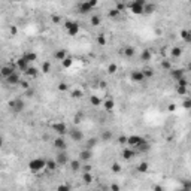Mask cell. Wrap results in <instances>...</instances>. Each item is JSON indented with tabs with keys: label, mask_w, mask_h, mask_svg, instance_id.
I'll return each instance as SVG.
<instances>
[{
	"label": "cell",
	"mask_w": 191,
	"mask_h": 191,
	"mask_svg": "<svg viewBox=\"0 0 191 191\" xmlns=\"http://www.w3.org/2000/svg\"><path fill=\"white\" fill-rule=\"evenodd\" d=\"M45 166H46V160H43V158H33V160L29 163V169H30V172H33V173L42 172L43 169H45Z\"/></svg>",
	"instance_id": "obj_1"
},
{
	"label": "cell",
	"mask_w": 191,
	"mask_h": 191,
	"mask_svg": "<svg viewBox=\"0 0 191 191\" xmlns=\"http://www.w3.org/2000/svg\"><path fill=\"white\" fill-rule=\"evenodd\" d=\"M9 108L12 112H15V114H20V112L24 111V100L21 99H12L9 102Z\"/></svg>",
	"instance_id": "obj_2"
},
{
	"label": "cell",
	"mask_w": 191,
	"mask_h": 191,
	"mask_svg": "<svg viewBox=\"0 0 191 191\" xmlns=\"http://www.w3.org/2000/svg\"><path fill=\"white\" fill-rule=\"evenodd\" d=\"M64 27H66L67 33L70 34V36H76V34L79 33V24L75 23V21H66Z\"/></svg>",
	"instance_id": "obj_3"
},
{
	"label": "cell",
	"mask_w": 191,
	"mask_h": 191,
	"mask_svg": "<svg viewBox=\"0 0 191 191\" xmlns=\"http://www.w3.org/2000/svg\"><path fill=\"white\" fill-rule=\"evenodd\" d=\"M53 130L58 136H63L67 133V126L64 123H55V124H53Z\"/></svg>",
	"instance_id": "obj_4"
},
{
	"label": "cell",
	"mask_w": 191,
	"mask_h": 191,
	"mask_svg": "<svg viewBox=\"0 0 191 191\" xmlns=\"http://www.w3.org/2000/svg\"><path fill=\"white\" fill-rule=\"evenodd\" d=\"M128 8H130V11H132V14H134V15H142L143 14V6L137 5L136 2H132L128 5Z\"/></svg>",
	"instance_id": "obj_5"
},
{
	"label": "cell",
	"mask_w": 191,
	"mask_h": 191,
	"mask_svg": "<svg viewBox=\"0 0 191 191\" xmlns=\"http://www.w3.org/2000/svg\"><path fill=\"white\" fill-rule=\"evenodd\" d=\"M55 161H57V164H58V166H64V164L69 161V158H67V154H66L64 151H58L57 157H55Z\"/></svg>",
	"instance_id": "obj_6"
},
{
	"label": "cell",
	"mask_w": 191,
	"mask_h": 191,
	"mask_svg": "<svg viewBox=\"0 0 191 191\" xmlns=\"http://www.w3.org/2000/svg\"><path fill=\"white\" fill-rule=\"evenodd\" d=\"M133 82H143L145 81V76H143V72L142 70H133L132 75H130Z\"/></svg>",
	"instance_id": "obj_7"
},
{
	"label": "cell",
	"mask_w": 191,
	"mask_h": 191,
	"mask_svg": "<svg viewBox=\"0 0 191 191\" xmlns=\"http://www.w3.org/2000/svg\"><path fill=\"white\" fill-rule=\"evenodd\" d=\"M141 141H142L141 136H134V134H133V136H128V137H127V143H126V145H128L130 148H136L137 143L141 142Z\"/></svg>",
	"instance_id": "obj_8"
},
{
	"label": "cell",
	"mask_w": 191,
	"mask_h": 191,
	"mask_svg": "<svg viewBox=\"0 0 191 191\" xmlns=\"http://www.w3.org/2000/svg\"><path fill=\"white\" fill-rule=\"evenodd\" d=\"M134 149H136L137 152H148V151H149V143H148V141L142 139V141L137 143V146H136Z\"/></svg>",
	"instance_id": "obj_9"
},
{
	"label": "cell",
	"mask_w": 191,
	"mask_h": 191,
	"mask_svg": "<svg viewBox=\"0 0 191 191\" xmlns=\"http://www.w3.org/2000/svg\"><path fill=\"white\" fill-rule=\"evenodd\" d=\"M29 61H27V60H25L23 55L18 58V60H16V67H18L20 69V70H23V72H25V70H27V69H29Z\"/></svg>",
	"instance_id": "obj_10"
},
{
	"label": "cell",
	"mask_w": 191,
	"mask_h": 191,
	"mask_svg": "<svg viewBox=\"0 0 191 191\" xmlns=\"http://www.w3.org/2000/svg\"><path fill=\"white\" fill-rule=\"evenodd\" d=\"M54 146L58 151H64L66 149V141L63 139V136H58L55 141H54Z\"/></svg>",
	"instance_id": "obj_11"
},
{
	"label": "cell",
	"mask_w": 191,
	"mask_h": 191,
	"mask_svg": "<svg viewBox=\"0 0 191 191\" xmlns=\"http://www.w3.org/2000/svg\"><path fill=\"white\" fill-rule=\"evenodd\" d=\"M6 81H8V84H11V85H18L20 82H21V79H20V75L16 73V72H14L12 75H9L6 78Z\"/></svg>",
	"instance_id": "obj_12"
},
{
	"label": "cell",
	"mask_w": 191,
	"mask_h": 191,
	"mask_svg": "<svg viewBox=\"0 0 191 191\" xmlns=\"http://www.w3.org/2000/svg\"><path fill=\"white\" fill-rule=\"evenodd\" d=\"M69 134H70V139L72 141H75V142H81L82 139H84V134H82V132H79V130H72V132H69Z\"/></svg>",
	"instance_id": "obj_13"
},
{
	"label": "cell",
	"mask_w": 191,
	"mask_h": 191,
	"mask_svg": "<svg viewBox=\"0 0 191 191\" xmlns=\"http://www.w3.org/2000/svg\"><path fill=\"white\" fill-rule=\"evenodd\" d=\"M170 75H172V78L175 81H178V79H181V78L185 75V70L184 69H173V70L170 72Z\"/></svg>",
	"instance_id": "obj_14"
},
{
	"label": "cell",
	"mask_w": 191,
	"mask_h": 191,
	"mask_svg": "<svg viewBox=\"0 0 191 191\" xmlns=\"http://www.w3.org/2000/svg\"><path fill=\"white\" fill-rule=\"evenodd\" d=\"M91 11H93V8H91V5L87 2V0L79 5V12H81V14H90Z\"/></svg>",
	"instance_id": "obj_15"
},
{
	"label": "cell",
	"mask_w": 191,
	"mask_h": 191,
	"mask_svg": "<svg viewBox=\"0 0 191 191\" xmlns=\"http://www.w3.org/2000/svg\"><path fill=\"white\" fill-rule=\"evenodd\" d=\"M134 154H136V151L128 146V148H126V149L123 151V158H124V160H132V158L134 157Z\"/></svg>",
	"instance_id": "obj_16"
},
{
	"label": "cell",
	"mask_w": 191,
	"mask_h": 191,
	"mask_svg": "<svg viewBox=\"0 0 191 191\" xmlns=\"http://www.w3.org/2000/svg\"><path fill=\"white\" fill-rule=\"evenodd\" d=\"M155 11H157V6H155V5H152V3H145V6H143V14L145 15H151Z\"/></svg>",
	"instance_id": "obj_17"
},
{
	"label": "cell",
	"mask_w": 191,
	"mask_h": 191,
	"mask_svg": "<svg viewBox=\"0 0 191 191\" xmlns=\"http://www.w3.org/2000/svg\"><path fill=\"white\" fill-rule=\"evenodd\" d=\"M23 57L27 60L29 63H33V61H36V60H38V54H36V53H31V51H27V53H24Z\"/></svg>",
	"instance_id": "obj_18"
},
{
	"label": "cell",
	"mask_w": 191,
	"mask_h": 191,
	"mask_svg": "<svg viewBox=\"0 0 191 191\" xmlns=\"http://www.w3.org/2000/svg\"><path fill=\"white\" fill-rule=\"evenodd\" d=\"M0 72H2V76H3V78H8L9 75H12L15 70H14L12 66H3L2 69H0Z\"/></svg>",
	"instance_id": "obj_19"
},
{
	"label": "cell",
	"mask_w": 191,
	"mask_h": 191,
	"mask_svg": "<svg viewBox=\"0 0 191 191\" xmlns=\"http://www.w3.org/2000/svg\"><path fill=\"white\" fill-rule=\"evenodd\" d=\"M91 158V151L90 149H82L79 152V160L81 161H88Z\"/></svg>",
	"instance_id": "obj_20"
},
{
	"label": "cell",
	"mask_w": 191,
	"mask_h": 191,
	"mask_svg": "<svg viewBox=\"0 0 191 191\" xmlns=\"http://www.w3.org/2000/svg\"><path fill=\"white\" fill-rule=\"evenodd\" d=\"M57 167H58V164H57L55 160H46V166H45V169H48V170H51V172H54Z\"/></svg>",
	"instance_id": "obj_21"
},
{
	"label": "cell",
	"mask_w": 191,
	"mask_h": 191,
	"mask_svg": "<svg viewBox=\"0 0 191 191\" xmlns=\"http://www.w3.org/2000/svg\"><path fill=\"white\" fill-rule=\"evenodd\" d=\"M170 55H172V58H178V57H181V55H182V49H181L179 46H173L172 51H170Z\"/></svg>",
	"instance_id": "obj_22"
},
{
	"label": "cell",
	"mask_w": 191,
	"mask_h": 191,
	"mask_svg": "<svg viewBox=\"0 0 191 191\" xmlns=\"http://www.w3.org/2000/svg\"><path fill=\"white\" fill-rule=\"evenodd\" d=\"M24 73H27L30 78H36V76L39 75V70H38L36 67H31V66H29V69H27V70H25Z\"/></svg>",
	"instance_id": "obj_23"
},
{
	"label": "cell",
	"mask_w": 191,
	"mask_h": 191,
	"mask_svg": "<svg viewBox=\"0 0 191 191\" xmlns=\"http://www.w3.org/2000/svg\"><path fill=\"white\" fill-rule=\"evenodd\" d=\"M61 63H63V67L64 69H69V67H72V64H73V58L67 55L64 60H61Z\"/></svg>",
	"instance_id": "obj_24"
},
{
	"label": "cell",
	"mask_w": 191,
	"mask_h": 191,
	"mask_svg": "<svg viewBox=\"0 0 191 191\" xmlns=\"http://www.w3.org/2000/svg\"><path fill=\"white\" fill-rule=\"evenodd\" d=\"M54 57H55L57 60H64V58L67 57V53H66L64 49H58V51H55Z\"/></svg>",
	"instance_id": "obj_25"
},
{
	"label": "cell",
	"mask_w": 191,
	"mask_h": 191,
	"mask_svg": "<svg viewBox=\"0 0 191 191\" xmlns=\"http://www.w3.org/2000/svg\"><path fill=\"white\" fill-rule=\"evenodd\" d=\"M151 57H152V54H151L149 49H143V51H142L141 58L143 60V61H148V60H151Z\"/></svg>",
	"instance_id": "obj_26"
},
{
	"label": "cell",
	"mask_w": 191,
	"mask_h": 191,
	"mask_svg": "<svg viewBox=\"0 0 191 191\" xmlns=\"http://www.w3.org/2000/svg\"><path fill=\"white\" fill-rule=\"evenodd\" d=\"M114 108H115V102L112 100V99H106L105 100V109L106 111H112Z\"/></svg>",
	"instance_id": "obj_27"
},
{
	"label": "cell",
	"mask_w": 191,
	"mask_h": 191,
	"mask_svg": "<svg viewBox=\"0 0 191 191\" xmlns=\"http://www.w3.org/2000/svg\"><path fill=\"white\" fill-rule=\"evenodd\" d=\"M70 169H72L73 172L79 170V169H81V160H73V161H70Z\"/></svg>",
	"instance_id": "obj_28"
},
{
	"label": "cell",
	"mask_w": 191,
	"mask_h": 191,
	"mask_svg": "<svg viewBox=\"0 0 191 191\" xmlns=\"http://www.w3.org/2000/svg\"><path fill=\"white\" fill-rule=\"evenodd\" d=\"M148 169H149V164L148 163H141V164H139V166H137V172H141V173H145V172H148Z\"/></svg>",
	"instance_id": "obj_29"
},
{
	"label": "cell",
	"mask_w": 191,
	"mask_h": 191,
	"mask_svg": "<svg viewBox=\"0 0 191 191\" xmlns=\"http://www.w3.org/2000/svg\"><path fill=\"white\" fill-rule=\"evenodd\" d=\"M82 179H84L85 184H91V182H93V176H91V173H90V172H84V173H82Z\"/></svg>",
	"instance_id": "obj_30"
},
{
	"label": "cell",
	"mask_w": 191,
	"mask_h": 191,
	"mask_svg": "<svg viewBox=\"0 0 191 191\" xmlns=\"http://www.w3.org/2000/svg\"><path fill=\"white\" fill-rule=\"evenodd\" d=\"M181 38L188 43V42L191 40V33H190V30H182V31H181Z\"/></svg>",
	"instance_id": "obj_31"
},
{
	"label": "cell",
	"mask_w": 191,
	"mask_h": 191,
	"mask_svg": "<svg viewBox=\"0 0 191 191\" xmlns=\"http://www.w3.org/2000/svg\"><path fill=\"white\" fill-rule=\"evenodd\" d=\"M124 55L128 57V58L133 57V55H134V48H133V46H126V48H124Z\"/></svg>",
	"instance_id": "obj_32"
},
{
	"label": "cell",
	"mask_w": 191,
	"mask_h": 191,
	"mask_svg": "<svg viewBox=\"0 0 191 191\" xmlns=\"http://www.w3.org/2000/svg\"><path fill=\"white\" fill-rule=\"evenodd\" d=\"M97 43H99L100 46H105V45H106V43H108V39H106L105 34H99V36H97Z\"/></svg>",
	"instance_id": "obj_33"
},
{
	"label": "cell",
	"mask_w": 191,
	"mask_h": 191,
	"mask_svg": "<svg viewBox=\"0 0 191 191\" xmlns=\"http://www.w3.org/2000/svg\"><path fill=\"white\" fill-rule=\"evenodd\" d=\"M117 70H118V66H117L115 63H111V64L108 66V73H109V75H115Z\"/></svg>",
	"instance_id": "obj_34"
},
{
	"label": "cell",
	"mask_w": 191,
	"mask_h": 191,
	"mask_svg": "<svg viewBox=\"0 0 191 191\" xmlns=\"http://www.w3.org/2000/svg\"><path fill=\"white\" fill-rule=\"evenodd\" d=\"M100 23H102V18H100L99 15H93L91 16V25H94V27H96V25H100Z\"/></svg>",
	"instance_id": "obj_35"
},
{
	"label": "cell",
	"mask_w": 191,
	"mask_h": 191,
	"mask_svg": "<svg viewBox=\"0 0 191 191\" xmlns=\"http://www.w3.org/2000/svg\"><path fill=\"white\" fill-rule=\"evenodd\" d=\"M40 70H42V73H49V72H51V64H49L48 61H45V63L42 64Z\"/></svg>",
	"instance_id": "obj_36"
},
{
	"label": "cell",
	"mask_w": 191,
	"mask_h": 191,
	"mask_svg": "<svg viewBox=\"0 0 191 191\" xmlns=\"http://www.w3.org/2000/svg\"><path fill=\"white\" fill-rule=\"evenodd\" d=\"M112 139V132H109V130H106V132H103L102 133V141H111Z\"/></svg>",
	"instance_id": "obj_37"
},
{
	"label": "cell",
	"mask_w": 191,
	"mask_h": 191,
	"mask_svg": "<svg viewBox=\"0 0 191 191\" xmlns=\"http://www.w3.org/2000/svg\"><path fill=\"white\" fill-rule=\"evenodd\" d=\"M142 72H143L145 79H146V78H152V76H154V70H152V69H149V67H148V69H143Z\"/></svg>",
	"instance_id": "obj_38"
},
{
	"label": "cell",
	"mask_w": 191,
	"mask_h": 191,
	"mask_svg": "<svg viewBox=\"0 0 191 191\" xmlns=\"http://www.w3.org/2000/svg\"><path fill=\"white\" fill-rule=\"evenodd\" d=\"M82 96H84V93L81 90H72V97L73 99H81Z\"/></svg>",
	"instance_id": "obj_39"
},
{
	"label": "cell",
	"mask_w": 191,
	"mask_h": 191,
	"mask_svg": "<svg viewBox=\"0 0 191 191\" xmlns=\"http://www.w3.org/2000/svg\"><path fill=\"white\" fill-rule=\"evenodd\" d=\"M161 67L166 69V70H170V69H172V64H170L169 60H163V61H161Z\"/></svg>",
	"instance_id": "obj_40"
},
{
	"label": "cell",
	"mask_w": 191,
	"mask_h": 191,
	"mask_svg": "<svg viewBox=\"0 0 191 191\" xmlns=\"http://www.w3.org/2000/svg\"><path fill=\"white\" fill-rule=\"evenodd\" d=\"M90 102H91V105H93V106H99V105H100V99H99V97H96V96H91Z\"/></svg>",
	"instance_id": "obj_41"
},
{
	"label": "cell",
	"mask_w": 191,
	"mask_h": 191,
	"mask_svg": "<svg viewBox=\"0 0 191 191\" xmlns=\"http://www.w3.org/2000/svg\"><path fill=\"white\" fill-rule=\"evenodd\" d=\"M176 91L181 94V96H184L187 94V87H181V85H176Z\"/></svg>",
	"instance_id": "obj_42"
},
{
	"label": "cell",
	"mask_w": 191,
	"mask_h": 191,
	"mask_svg": "<svg viewBox=\"0 0 191 191\" xmlns=\"http://www.w3.org/2000/svg\"><path fill=\"white\" fill-rule=\"evenodd\" d=\"M118 15H119V11H118V9H115V8L109 11V16H111V18H117Z\"/></svg>",
	"instance_id": "obj_43"
},
{
	"label": "cell",
	"mask_w": 191,
	"mask_h": 191,
	"mask_svg": "<svg viewBox=\"0 0 191 191\" xmlns=\"http://www.w3.org/2000/svg\"><path fill=\"white\" fill-rule=\"evenodd\" d=\"M176 82H178V85H181V87H188V81L185 79V78H184V76H182V78H181V79H178Z\"/></svg>",
	"instance_id": "obj_44"
},
{
	"label": "cell",
	"mask_w": 191,
	"mask_h": 191,
	"mask_svg": "<svg viewBox=\"0 0 191 191\" xmlns=\"http://www.w3.org/2000/svg\"><path fill=\"white\" fill-rule=\"evenodd\" d=\"M58 90L60 91H67L69 90V85L66 82H61V84H58Z\"/></svg>",
	"instance_id": "obj_45"
},
{
	"label": "cell",
	"mask_w": 191,
	"mask_h": 191,
	"mask_svg": "<svg viewBox=\"0 0 191 191\" xmlns=\"http://www.w3.org/2000/svg\"><path fill=\"white\" fill-rule=\"evenodd\" d=\"M112 172H114V173H118V172H121V166H119L118 163H114V164H112Z\"/></svg>",
	"instance_id": "obj_46"
},
{
	"label": "cell",
	"mask_w": 191,
	"mask_h": 191,
	"mask_svg": "<svg viewBox=\"0 0 191 191\" xmlns=\"http://www.w3.org/2000/svg\"><path fill=\"white\" fill-rule=\"evenodd\" d=\"M51 20H53L54 24H60V21H61V18H60L58 15H53V16H51Z\"/></svg>",
	"instance_id": "obj_47"
},
{
	"label": "cell",
	"mask_w": 191,
	"mask_h": 191,
	"mask_svg": "<svg viewBox=\"0 0 191 191\" xmlns=\"http://www.w3.org/2000/svg\"><path fill=\"white\" fill-rule=\"evenodd\" d=\"M115 9H118L119 12H123V11L126 9V6L123 5V2H119V3H117V6H115Z\"/></svg>",
	"instance_id": "obj_48"
},
{
	"label": "cell",
	"mask_w": 191,
	"mask_h": 191,
	"mask_svg": "<svg viewBox=\"0 0 191 191\" xmlns=\"http://www.w3.org/2000/svg\"><path fill=\"white\" fill-rule=\"evenodd\" d=\"M9 33L12 34V36H16V33H18V29H16L15 25H11V29H9Z\"/></svg>",
	"instance_id": "obj_49"
},
{
	"label": "cell",
	"mask_w": 191,
	"mask_h": 191,
	"mask_svg": "<svg viewBox=\"0 0 191 191\" xmlns=\"http://www.w3.org/2000/svg\"><path fill=\"white\" fill-rule=\"evenodd\" d=\"M96 145H97V139H90V141H88V146H90V148H91V146H96Z\"/></svg>",
	"instance_id": "obj_50"
},
{
	"label": "cell",
	"mask_w": 191,
	"mask_h": 191,
	"mask_svg": "<svg viewBox=\"0 0 191 191\" xmlns=\"http://www.w3.org/2000/svg\"><path fill=\"white\" fill-rule=\"evenodd\" d=\"M118 142H119V143H123V145H126V143H127V137H126V136L118 137Z\"/></svg>",
	"instance_id": "obj_51"
},
{
	"label": "cell",
	"mask_w": 191,
	"mask_h": 191,
	"mask_svg": "<svg viewBox=\"0 0 191 191\" xmlns=\"http://www.w3.org/2000/svg\"><path fill=\"white\" fill-rule=\"evenodd\" d=\"M87 2H88V3L91 5V8H93V9H94V8H96V6H97V3H99V2H97V0H87Z\"/></svg>",
	"instance_id": "obj_52"
},
{
	"label": "cell",
	"mask_w": 191,
	"mask_h": 191,
	"mask_svg": "<svg viewBox=\"0 0 191 191\" xmlns=\"http://www.w3.org/2000/svg\"><path fill=\"white\" fill-rule=\"evenodd\" d=\"M58 190L60 191H67V190H70V187L69 185H58Z\"/></svg>",
	"instance_id": "obj_53"
},
{
	"label": "cell",
	"mask_w": 191,
	"mask_h": 191,
	"mask_svg": "<svg viewBox=\"0 0 191 191\" xmlns=\"http://www.w3.org/2000/svg\"><path fill=\"white\" fill-rule=\"evenodd\" d=\"M190 105H191V102H190V99H187V100L184 102V105H182V106H184L185 109H190Z\"/></svg>",
	"instance_id": "obj_54"
},
{
	"label": "cell",
	"mask_w": 191,
	"mask_h": 191,
	"mask_svg": "<svg viewBox=\"0 0 191 191\" xmlns=\"http://www.w3.org/2000/svg\"><path fill=\"white\" fill-rule=\"evenodd\" d=\"M20 85L23 87V90H29V82H20Z\"/></svg>",
	"instance_id": "obj_55"
},
{
	"label": "cell",
	"mask_w": 191,
	"mask_h": 191,
	"mask_svg": "<svg viewBox=\"0 0 191 191\" xmlns=\"http://www.w3.org/2000/svg\"><path fill=\"white\" fill-rule=\"evenodd\" d=\"M133 2H136L137 5H142V6H145V3H146L145 0H133Z\"/></svg>",
	"instance_id": "obj_56"
},
{
	"label": "cell",
	"mask_w": 191,
	"mask_h": 191,
	"mask_svg": "<svg viewBox=\"0 0 191 191\" xmlns=\"http://www.w3.org/2000/svg\"><path fill=\"white\" fill-rule=\"evenodd\" d=\"M111 190H112V191H118V190H119V187H118L117 184H114V185H111Z\"/></svg>",
	"instance_id": "obj_57"
},
{
	"label": "cell",
	"mask_w": 191,
	"mask_h": 191,
	"mask_svg": "<svg viewBox=\"0 0 191 191\" xmlns=\"http://www.w3.org/2000/svg\"><path fill=\"white\" fill-rule=\"evenodd\" d=\"M175 109H176V106H175V105H169V111H170V112H173Z\"/></svg>",
	"instance_id": "obj_58"
},
{
	"label": "cell",
	"mask_w": 191,
	"mask_h": 191,
	"mask_svg": "<svg viewBox=\"0 0 191 191\" xmlns=\"http://www.w3.org/2000/svg\"><path fill=\"white\" fill-rule=\"evenodd\" d=\"M84 170H85V172H90V170H91V166H84Z\"/></svg>",
	"instance_id": "obj_59"
},
{
	"label": "cell",
	"mask_w": 191,
	"mask_h": 191,
	"mask_svg": "<svg viewBox=\"0 0 191 191\" xmlns=\"http://www.w3.org/2000/svg\"><path fill=\"white\" fill-rule=\"evenodd\" d=\"M2 145H3V139L0 137V148H2Z\"/></svg>",
	"instance_id": "obj_60"
},
{
	"label": "cell",
	"mask_w": 191,
	"mask_h": 191,
	"mask_svg": "<svg viewBox=\"0 0 191 191\" xmlns=\"http://www.w3.org/2000/svg\"><path fill=\"white\" fill-rule=\"evenodd\" d=\"M115 2H117V3H119V2H123V0H115Z\"/></svg>",
	"instance_id": "obj_61"
},
{
	"label": "cell",
	"mask_w": 191,
	"mask_h": 191,
	"mask_svg": "<svg viewBox=\"0 0 191 191\" xmlns=\"http://www.w3.org/2000/svg\"><path fill=\"white\" fill-rule=\"evenodd\" d=\"M2 78H3V76H2V72H0V79H2Z\"/></svg>",
	"instance_id": "obj_62"
},
{
	"label": "cell",
	"mask_w": 191,
	"mask_h": 191,
	"mask_svg": "<svg viewBox=\"0 0 191 191\" xmlns=\"http://www.w3.org/2000/svg\"><path fill=\"white\" fill-rule=\"evenodd\" d=\"M15 2H23V0H15Z\"/></svg>",
	"instance_id": "obj_63"
},
{
	"label": "cell",
	"mask_w": 191,
	"mask_h": 191,
	"mask_svg": "<svg viewBox=\"0 0 191 191\" xmlns=\"http://www.w3.org/2000/svg\"><path fill=\"white\" fill-rule=\"evenodd\" d=\"M160 2H166V0H160Z\"/></svg>",
	"instance_id": "obj_64"
}]
</instances>
